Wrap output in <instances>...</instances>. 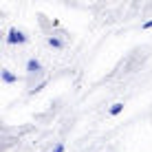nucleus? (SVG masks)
<instances>
[{
    "mask_svg": "<svg viewBox=\"0 0 152 152\" xmlns=\"http://www.w3.org/2000/svg\"><path fill=\"white\" fill-rule=\"evenodd\" d=\"M7 42L9 44H24V42H27V35H24L22 31H18V29H11L9 35H7Z\"/></svg>",
    "mask_w": 152,
    "mask_h": 152,
    "instance_id": "nucleus-1",
    "label": "nucleus"
},
{
    "mask_svg": "<svg viewBox=\"0 0 152 152\" xmlns=\"http://www.w3.org/2000/svg\"><path fill=\"white\" fill-rule=\"evenodd\" d=\"M0 75H2V82H7V84H13V82H18V77H15L11 71H7V69H4L2 73H0Z\"/></svg>",
    "mask_w": 152,
    "mask_h": 152,
    "instance_id": "nucleus-2",
    "label": "nucleus"
},
{
    "mask_svg": "<svg viewBox=\"0 0 152 152\" xmlns=\"http://www.w3.org/2000/svg\"><path fill=\"white\" fill-rule=\"evenodd\" d=\"M40 69H42V64L38 60H29V64H27V71L29 73H40Z\"/></svg>",
    "mask_w": 152,
    "mask_h": 152,
    "instance_id": "nucleus-3",
    "label": "nucleus"
},
{
    "mask_svg": "<svg viewBox=\"0 0 152 152\" xmlns=\"http://www.w3.org/2000/svg\"><path fill=\"white\" fill-rule=\"evenodd\" d=\"M124 110V104H113V108H110V115H119Z\"/></svg>",
    "mask_w": 152,
    "mask_h": 152,
    "instance_id": "nucleus-4",
    "label": "nucleus"
},
{
    "mask_svg": "<svg viewBox=\"0 0 152 152\" xmlns=\"http://www.w3.org/2000/svg\"><path fill=\"white\" fill-rule=\"evenodd\" d=\"M49 44H51V46H55V49H60V46H62V42L57 40V38H49Z\"/></svg>",
    "mask_w": 152,
    "mask_h": 152,
    "instance_id": "nucleus-5",
    "label": "nucleus"
},
{
    "mask_svg": "<svg viewBox=\"0 0 152 152\" xmlns=\"http://www.w3.org/2000/svg\"><path fill=\"white\" fill-rule=\"evenodd\" d=\"M53 152H64V145H62V143H57V145H55V150H53Z\"/></svg>",
    "mask_w": 152,
    "mask_h": 152,
    "instance_id": "nucleus-6",
    "label": "nucleus"
},
{
    "mask_svg": "<svg viewBox=\"0 0 152 152\" xmlns=\"http://www.w3.org/2000/svg\"><path fill=\"white\" fill-rule=\"evenodd\" d=\"M143 29H152V20H150V22H145V24H143Z\"/></svg>",
    "mask_w": 152,
    "mask_h": 152,
    "instance_id": "nucleus-7",
    "label": "nucleus"
}]
</instances>
